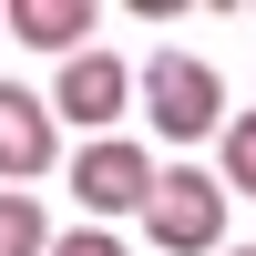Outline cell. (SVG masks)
I'll list each match as a JSON object with an SVG mask.
<instances>
[{"instance_id": "1", "label": "cell", "mask_w": 256, "mask_h": 256, "mask_svg": "<svg viewBox=\"0 0 256 256\" xmlns=\"http://www.w3.org/2000/svg\"><path fill=\"white\" fill-rule=\"evenodd\" d=\"M144 236H154L164 256H216V246H226V184L205 174V164H154Z\"/></svg>"}, {"instance_id": "2", "label": "cell", "mask_w": 256, "mask_h": 256, "mask_svg": "<svg viewBox=\"0 0 256 256\" xmlns=\"http://www.w3.org/2000/svg\"><path fill=\"white\" fill-rule=\"evenodd\" d=\"M144 113H154L164 144H205V134L226 123V82H216V62H195V52H154V62H144Z\"/></svg>"}, {"instance_id": "3", "label": "cell", "mask_w": 256, "mask_h": 256, "mask_svg": "<svg viewBox=\"0 0 256 256\" xmlns=\"http://www.w3.org/2000/svg\"><path fill=\"white\" fill-rule=\"evenodd\" d=\"M52 123H82V134H113L123 123V102H134V62H113V52H72L52 72Z\"/></svg>"}, {"instance_id": "4", "label": "cell", "mask_w": 256, "mask_h": 256, "mask_svg": "<svg viewBox=\"0 0 256 256\" xmlns=\"http://www.w3.org/2000/svg\"><path fill=\"white\" fill-rule=\"evenodd\" d=\"M62 164V123H52V102L31 92V82H0V174H10V195L31 174H52Z\"/></svg>"}, {"instance_id": "5", "label": "cell", "mask_w": 256, "mask_h": 256, "mask_svg": "<svg viewBox=\"0 0 256 256\" xmlns=\"http://www.w3.org/2000/svg\"><path fill=\"white\" fill-rule=\"evenodd\" d=\"M72 195L92 205V216H144V195H154L144 144H82L72 154Z\"/></svg>"}, {"instance_id": "6", "label": "cell", "mask_w": 256, "mask_h": 256, "mask_svg": "<svg viewBox=\"0 0 256 256\" xmlns=\"http://www.w3.org/2000/svg\"><path fill=\"white\" fill-rule=\"evenodd\" d=\"M0 31L31 41V52H52V62H72L82 41H92V0H10V10H0Z\"/></svg>"}, {"instance_id": "7", "label": "cell", "mask_w": 256, "mask_h": 256, "mask_svg": "<svg viewBox=\"0 0 256 256\" xmlns=\"http://www.w3.org/2000/svg\"><path fill=\"white\" fill-rule=\"evenodd\" d=\"M0 256H52V216L10 184H0Z\"/></svg>"}, {"instance_id": "8", "label": "cell", "mask_w": 256, "mask_h": 256, "mask_svg": "<svg viewBox=\"0 0 256 256\" xmlns=\"http://www.w3.org/2000/svg\"><path fill=\"white\" fill-rule=\"evenodd\" d=\"M226 195H256V113H236V123H226Z\"/></svg>"}, {"instance_id": "9", "label": "cell", "mask_w": 256, "mask_h": 256, "mask_svg": "<svg viewBox=\"0 0 256 256\" xmlns=\"http://www.w3.org/2000/svg\"><path fill=\"white\" fill-rule=\"evenodd\" d=\"M52 256H123L113 226H72V236H52Z\"/></svg>"}, {"instance_id": "10", "label": "cell", "mask_w": 256, "mask_h": 256, "mask_svg": "<svg viewBox=\"0 0 256 256\" xmlns=\"http://www.w3.org/2000/svg\"><path fill=\"white\" fill-rule=\"evenodd\" d=\"M226 256H256V246H226Z\"/></svg>"}]
</instances>
